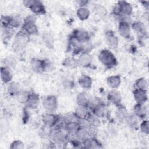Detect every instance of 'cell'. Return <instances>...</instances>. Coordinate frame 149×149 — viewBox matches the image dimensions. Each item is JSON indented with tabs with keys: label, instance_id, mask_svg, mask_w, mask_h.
I'll return each instance as SVG.
<instances>
[{
	"label": "cell",
	"instance_id": "cell-21",
	"mask_svg": "<svg viewBox=\"0 0 149 149\" xmlns=\"http://www.w3.org/2000/svg\"><path fill=\"white\" fill-rule=\"evenodd\" d=\"M76 137L79 140L84 141L87 139L88 132L85 128H79L75 133Z\"/></svg>",
	"mask_w": 149,
	"mask_h": 149
},
{
	"label": "cell",
	"instance_id": "cell-22",
	"mask_svg": "<svg viewBox=\"0 0 149 149\" xmlns=\"http://www.w3.org/2000/svg\"><path fill=\"white\" fill-rule=\"evenodd\" d=\"M89 10L87 9L84 8H81L77 11V15L78 17L81 20L87 19L89 16Z\"/></svg>",
	"mask_w": 149,
	"mask_h": 149
},
{
	"label": "cell",
	"instance_id": "cell-4",
	"mask_svg": "<svg viewBox=\"0 0 149 149\" xmlns=\"http://www.w3.org/2000/svg\"><path fill=\"white\" fill-rule=\"evenodd\" d=\"M118 5V6L115 9L116 10V14L120 13L125 16H128L131 14L132 12V8L129 3L125 1H122L119 2Z\"/></svg>",
	"mask_w": 149,
	"mask_h": 149
},
{
	"label": "cell",
	"instance_id": "cell-32",
	"mask_svg": "<svg viewBox=\"0 0 149 149\" xmlns=\"http://www.w3.org/2000/svg\"><path fill=\"white\" fill-rule=\"evenodd\" d=\"M126 119H127V122L130 126L135 127L137 126V120L134 116L132 115L127 117Z\"/></svg>",
	"mask_w": 149,
	"mask_h": 149
},
{
	"label": "cell",
	"instance_id": "cell-39",
	"mask_svg": "<svg viewBox=\"0 0 149 149\" xmlns=\"http://www.w3.org/2000/svg\"><path fill=\"white\" fill-rule=\"evenodd\" d=\"M81 48L86 52H89V51H90L92 48V45L89 41H87L84 42L83 45H81Z\"/></svg>",
	"mask_w": 149,
	"mask_h": 149
},
{
	"label": "cell",
	"instance_id": "cell-5",
	"mask_svg": "<svg viewBox=\"0 0 149 149\" xmlns=\"http://www.w3.org/2000/svg\"><path fill=\"white\" fill-rule=\"evenodd\" d=\"M43 106L44 108L49 111H53L56 108L57 100L54 96H49L43 101Z\"/></svg>",
	"mask_w": 149,
	"mask_h": 149
},
{
	"label": "cell",
	"instance_id": "cell-40",
	"mask_svg": "<svg viewBox=\"0 0 149 149\" xmlns=\"http://www.w3.org/2000/svg\"><path fill=\"white\" fill-rule=\"evenodd\" d=\"M65 66H72L73 65L74 61L72 58H67L64 61Z\"/></svg>",
	"mask_w": 149,
	"mask_h": 149
},
{
	"label": "cell",
	"instance_id": "cell-7",
	"mask_svg": "<svg viewBox=\"0 0 149 149\" xmlns=\"http://www.w3.org/2000/svg\"><path fill=\"white\" fill-rule=\"evenodd\" d=\"M119 32L124 38H128L130 34V29L127 23L121 22L119 25Z\"/></svg>",
	"mask_w": 149,
	"mask_h": 149
},
{
	"label": "cell",
	"instance_id": "cell-30",
	"mask_svg": "<svg viewBox=\"0 0 149 149\" xmlns=\"http://www.w3.org/2000/svg\"><path fill=\"white\" fill-rule=\"evenodd\" d=\"M136 86L139 90H146L147 88V83L146 80L143 79H139L137 81H136Z\"/></svg>",
	"mask_w": 149,
	"mask_h": 149
},
{
	"label": "cell",
	"instance_id": "cell-1",
	"mask_svg": "<svg viewBox=\"0 0 149 149\" xmlns=\"http://www.w3.org/2000/svg\"><path fill=\"white\" fill-rule=\"evenodd\" d=\"M99 59L102 64L112 67L116 63V59L113 54L108 50L102 51L99 55Z\"/></svg>",
	"mask_w": 149,
	"mask_h": 149
},
{
	"label": "cell",
	"instance_id": "cell-29",
	"mask_svg": "<svg viewBox=\"0 0 149 149\" xmlns=\"http://www.w3.org/2000/svg\"><path fill=\"white\" fill-rule=\"evenodd\" d=\"M133 29L139 33L144 34L146 33V29L144 24L140 22L134 23L132 26Z\"/></svg>",
	"mask_w": 149,
	"mask_h": 149
},
{
	"label": "cell",
	"instance_id": "cell-9",
	"mask_svg": "<svg viewBox=\"0 0 149 149\" xmlns=\"http://www.w3.org/2000/svg\"><path fill=\"white\" fill-rule=\"evenodd\" d=\"M1 75L2 80L4 83L10 81L12 78V73L8 67H2L1 69Z\"/></svg>",
	"mask_w": 149,
	"mask_h": 149
},
{
	"label": "cell",
	"instance_id": "cell-2",
	"mask_svg": "<svg viewBox=\"0 0 149 149\" xmlns=\"http://www.w3.org/2000/svg\"><path fill=\"white\" fill-rule=\"evenodd\" d=\"M28 42V38L26 33H19L15 37L13 47L15 50H20L23 49Z\"/></svg>",
	"mask_w": 149,
	"mask_h": 149
},
{
	"label": "cell",
	"instance_id": "cell-36",
	"mask_svg": "<svg viewBox=\"0 0 149 149\" xmlns=\"http://www.w3.org/2000/svg\"><path fill=\"white\" fill-rule=\"evenodd\" d=\"M8 23L9 24L14 27H18L20 24V22L17 18H11L10 19H9L8 20Z\"/></svg>",
	"mask_w": 149,
	"mask_h": 149
},
{
	"label": "cell",
	"instance_id": "cell-28",
	"mask_svg": "<svg viewBox=\"0 0 149 149\" xmlns=\"http://www.w3.org/2000/svg\"><path fill=\"white\" fill-rule=\"evenodd\" d=\"M53 139L55 141L61 143L65 139V135L62 132L57 130L54 133Z\"/></svg>",
	"mask_w": 149,
	"mask_h": 149
},
{
	"label": "cell",
	"instance_id": "cell-18",
	"mask_svg": "<svg viewBox=\"0 0 149 149\" xmlns=\"http://www.w3.org/2000/svg\"><path fill=\"white\" fill-rule=\"evenodd\" d=\"M79 84L84 88H89L91 86V79L87 76H81L79 80Z\"/></svg>",
	"mask_w": 149,
	"mask_h": 149
},
{
	"label": "cell",
	"instance_id": "cell-11",
	"mask_svg": "<svg viewBox=\"0 0 149 149\" xmlns=\"http://www.w3.org/2000/svg\"><path fill=\"white\" fill-rule=\"evenodd\" d=\"M43 122L46 126H52L57 122L56 116L52 114H46L42 118Z\"/></svg>",
	"mask_w": 149,
	"mask_h": 149
},
{
	"label": "cell",
	"instance_id": "cell-34",
	"mask_svg": "<svg viewBox=\"0 0 149 149\" xmlns=\"http://www.w3.org/2000/svg\"><path fill=\"white\" fill-rule=\"evenodd\" d=\"M77 117L76 116V115H73L72 113H69L67 114L65 116L64 119L65 121L66 122V123H69V122H76L77 120Z\"/></svg>",
	"mask_w": 149,
	"mask_h": 149
},
{
	"label": "cell",
	"instance_id": "cell-27",
	"mask_svg": "<svg viewBox=\"0 0 149 149\" xmlns=\"http://www.w3.org/2000/svg\"><path fill=\"white\" fill-rule=\"evenodd\" d=\"M19 85L16 83H10L8 86V91L11 94H17L19 91Z\"/></svg>",
	"mask_w": 149,
	"mask_h": 149
},
{
	"label": "cell",
	"instance_id": "cell-3",
	"mask_svg": "<svg viewBox=\"0 0 149 149\" xmlns=\"http://www.w3.org/2000/svg\"><path fill=\"white\" fill-rule=\"evenodd\" d=\"M36 19L32 16H30L26 19V22L24 25V30L26 32V33L29 34H35L37 33L38 30L35 25Z\"/></svg>",
	"mask_w": 149,
	"mask_h": 149
},
{
	"label": "cell",
	"instance_id": "cell-8",
	"mask_svg": "<svg viewBox=\"0 0 149 149\" xmlns=\"http://www.w3.org/2000/svg\"><path fill=\"white\" fill-rule=\"evenodd\" d=\"M134 97L139 104H142L147 100V94L146 90L137 89L134 91Z\"/></svg>",
	"mask_w": 149,
	"mask_h": 149
},
{
	"label": "cell",
	"instance_id": "cell-31",
	"mask_svg": "<svg viewBox=\"0 0 149 149\" xmlns=\"http://www.w3.org/2000/svg\"><path fill=\"white\" fill-rule=\"evenodd\" d=\"M94 111V114L97 116H100L101 117L104 115V107L100 104L99 105H98L97 107H96L95 108H94L93 109Z\"/></svg>",
	"mask_w": 149,
	"mask_h": 149
},
{
	"label": "cell",
	"instance_id": "cell-37",
	"mask_svg": "<svg viewBox=\"0 0 149 149\" xmlns=\"http://www.w3.org/2000/svg\"><path fill=\"white\" fill-rule=\"evenodd\" d=\"M24 147L23 143L21 142L20 141H15L13 142V143L11 144L10 148H23Z\"/></svg>",
	"mask_w": 149,
	"mask_h": 149
},
{
	"label": "cell",
	"instance_id": "cell-12",
	"mask_svg": "<svg viewBox=\"0 0 149 149\" xmlns=\"http://www.w3.org/2000/svg\"><path fill=\"white\" fill-rule=\"evenodd\" d=\"M39 102L38 97L36 94H31L29 95L28 99L26 101L27 106L30 108H36Z\"/></svg>",
	"mask_w": 149,
	"mask_h": 149
},
{
	"label": "cell",
	"instance_id": "cell-16",
	"mask_svg": "<svg viewBox=\"0 0 149 149\" xmlns=\"http://www.w3.org/2000/svg\"><path fill=\"white\" fill-rule=\"evenodd\" d=\"M92 61L91 56L87 54V53H84L82 54L79 59V63L80 65L83 66H88L90 65Z\"/></svg>",
	"mask_w": 149,
	"mask_h": 149
},
{
	"label": "cell",
	"instance_id": "cell-13",
	"mask_svg": "<svg viewBox=\"0 0 149 149\" xmlns=\"http://www.w3.org/2000/svg\"><path fill=\"white\" fill-rule=\"evenodd\" d=\"M74 37L76 38L80 42H85L88 41L89 35L88 33L84 30H77L74 33Z\"/></svg>",
	"mask_w": 149,
	"mask_h": 149
},
{
	"label": "cell",
	"instance_id": "cell-10",
	"mask_svg": "<svg viewBox=\"0 0 149 149\" xmlns=\"http://www.w3.org/2000/svg\"><path fill=\"white\" fill-rule=\"evenodd\" d=\"M108 100L114 104H119L121 101V95L116 90L111 91L108 95Z\"/></svg>",
	"mask_w": 149,
	"mask_h": 149
},
{
	"label": "cell",
	"instance_id": "cell-24",
	"mask_svg": "<svg viewBox=\"0 0 149 149\" xmlns=\"http://www.w3.org/2000/svg\"><path fill=\"white\" fill-rule=\"evenodd\" d=\"M77 102L79 105L86 106L88 104V99L86 94L82 93L78 95L77 97Z\"/></svg>",
	"mask_w": 149,
	"mask_h": 149
},
{
	"label": "cell",
	"instance_id": "cell-26",
	"mask_svg": "<svg viewBox=\"0 0 149 149\" xmlns=\"http://www.w3.org/2000/svg\"><path fill=\"white\" fill-rule=\"evenodd\" d=\"M134 111L136 115L140 117H143L145 116L146 109L143 106H142L141 104H138L134 106Z\"/></svg>",
	"mask_w": 149,
	"mask_h": 149
},
{
	"label": "cell",
	"instance_id": "cell-33",
	"mask_svg": "<svg viewBox=\"0 0 149 149\" xmlns=\"http://www.w3.org/2000/svg\"><path fill=\"white\" fill-rule=\"evenodd\" d=\"M17 96L18 101L21 102H26L29 97V95L25 92H19L17 94Z\"/></svg>",
	"mask_w": 149,
	"mask_h": 149
},
{
	"label": "cell",
	"instance_id": "cell-14",
	"mask_svg": "<svg viewBox=\"0 0 149 149\" xmlns=\"http://www.w3.org/2000/svg\"><path fill=\"white\" fill-rule=\"evenodd\" d=\"M107 84L112 88L118 87L120 83V79L118 76H113L109 77L107 80Z\"/></svg>",
	"mask_w": 149,
	"mask_h": 149
},
{
	"label": "cell",
	"instance_id": "cell-6",
	"mask_svg": "<svg viewBox=\"0 0 149 149\" xmlns=\"http://www.w3.org/2000/svg\"><path fill=\"white\" fill-rule=\"evenodd\" d=\"M106 41L109 48L114 49L117 47L118 43V38L112 32L107 33Z\"/></svg>",
	"mask_w": 149,
	"mask_h": 149
},
{
	"label": "cell",
	"instance_id": "cell-15",
	"mask_svg": "<svg viewBox=\"0 0 149 149\" xmlns=\"http://www.w3.org/2000/svg\"><path fill=\"white\" fill-rule=\"evenodd\" d=\"M30 8L33 12L36 13H42L45 12L44 6L40 1H34L33 5L30 6Z\"/></svg>",
	"mask_w": 149,
	"mask_h": 149
},
{
	"label": "cell",
	"instance_id": "cell-38",
	"mask_svg": "<svg viewBox=\"0 0 149 149\" xmlns=\"http://www.w3.org/2000/svg\"><path fill=\"white\" fill-rule=\"evenodd\" d=\"M141 129L144 133H148V122L147 120H145L141 123Z\"/></svg>",
	"mask_w": 149,
	"mask_h": 149
},
{
	"label": "cell",
	"instance_id": "cell-20",
	"mask_svg": "<svg viewBox=\"0 0 149 149\" xmlns=\"http://www.w3.org/2000/svg\"><path fill=\"white\" fill-rule=\"evenodd\" d=\"M79 124L77 122H69L66 123V129L70 134H75L80 128Z\"/></svg>",
	"mask_w": 149,
	"mask_h": 149
},
{
	"label": "cell",
	"instance_id": "cell-35",
	"mask_svg": "<svg viewBox=\"0 0 149 149\" xmlns=\"http://www.w3.org/2000/svg\"><path fill=\"white\" fill-rule=\"evenodd\" d=\"M95 11L96 13L100 16L103 17L104 16H105V15L107 14V10L106 9L101 5H97L95 8Z\"/></svg>",
	"mask_w": 149,
	"mask_h": 149
},
{
	"label": "cell",
	"instance_id": "cell-23",
	"mask_svg": "<svg viewBox=\"0 0 149 149\" xmlns=\"http://www.w3.org/2000/svg\"><path fill=\"white\" fill-rule=\"evenodd\" d=\"M116 117L119 121H123L127 118L126 110L122 107L118 108L116 111Z\"/></svg>",
	"mask_w": 149,
	"mask_h": 149
},
{
	"label": "cell",
	"instance_id": "cell-17",
	"mask_svg": "<svg viewBox=\"0 0 149 149\" xmlns=\"http://www.w3.org/2000/svg\"><path fill=\"white\" fill-rule=\"evenodd\" d=\"M84 147L87 148H100V144L94 139H87L84 141Z\"/></svg>",
	"mask_w": 149,
	"mask_h": 149
},
{
	"label": "cell",
	"instance_id": "cell-25",
	"mask_svg": "<svg viewBox=\"0 0 149 149\" xmlns=\"http://www.w3.org/2000/svg\"><path fill=\"white\" fill-rule=\"evenodd\" d=\"M43 41L45 42L46 46L49 48H52L54 47V40L52 37L48 34L45 33L42 36Z\"/></svg>",
	"mask_w": 149,
	"mask_h": 149
},
{
	"label": "cell",
	"instance_id": "cell-19",
	"mask_svg": "<svg viewBox=\"0 0 149 149\" xmlns=\"http://www.w3.org/2000/svg\"><path fill=\"white\" fill-rule=\"evenodd\" d=\"M75 115L78 118H80V119H84L86 117H87L88 111L86 106L79 105L76 110Z\"/></svg>",
	"mask_w": 149,
	"mask_h": 149
}]
</instances>
